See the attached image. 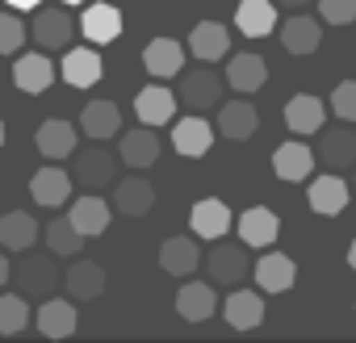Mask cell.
<instances>
[{
  "label": "cell",
  "mask_w": 356,
  "mask_h": 343,
  "mask_svg": "<svg viewBox=\"0 0 356 343\" xmlns=\"http://www.w3.org/2000/svg\"><path fill=\"white\" fill-rule=\"evenodd\" d=\"M76 185H84V193H101L118 181V155L105 151V147H88V151H76V167H72Z\"/></svg>",
  "instance_id": "1"
},
{
  "label": "cell",
  "mask_w": 356,
  "mask_h": 343,
  "mask_svg": "<svg viewBox=\"0 0 356 343\" xmlns=\"http://www.w3.org/2000/svg\"><path fill=\"white\" fill-rule=\"evenodd\" d=\"M222 80L227 76H218V72H210V63H202L193 72H181V88H176V97H181L185 109H197V113L214 109L222 101Z\"/></svg>",
  "instance_id": "2"
},
{
  "label": "cell",
  "mask_w": 356,
  "mask_h": 343,
  "mask_svg": "<svg viewBox=\"0 0 356 343\" xmlns=\"http://www.w3.org/2000/svg\"><path fill=\"white\" fill-rule=\"evenodd\" d=\"M206 272H210V281L214 285H227V289H235L248 272H252V260H248V243L239 239V243H218L210 256H206Z\"/></svg>",
  "instance_id": "3"
},
{
  "label": "cell",
  "mask_w": 356,
  "mask_h": 343,
  "mask_svg": "<svg viewBox=\"0 0 356 343\" xmlns=\"http://www.w3.org/2000/svg\"><path fill=\"white\" fill-rule=\"evenodd\" d=\"M30 38L38 51H67L72 38H76V22L67 9H38L34 26H30Z\"/></svg>",
  "instance_id": "4"
},
{
  "label": "cell",
  "mask_w": 356,
  "mask_h": 343,
  "mask_svg": "<svg viewBox=\"0 0 356 343\" xmlns=\"http://www.w3.org/2000/svg\"><path fill=\"white\" fill-rule=\"evenodd\" d=\"M72 185H76L72 172H63L59 163L47 159V167H38L34 176H30V197H34L38 206H47V210H59V206L72 201Z\"/></svg>",
  "instance_id": "5"
},
{
  "label": "cell",
  "mask_w": 356,
  "mask_h": 343,
  "mask_svg": "<svg viewBox=\"0 0 356 343\" xmlns=\"http://www.w3.org/2000/svg\"><path fill=\"white\" fill-rule=\"evenodd\" d=\"M314 155H318L331 172L356 167V130H352V122H343V126H323Z\"/></svg>",
  "instance_id": "6"
},
{
  "label": "cell",
  "mask_w": 356,
  "mask_h": 343,
  "mask_svg": "<svg viewBox=\"0 0 356 343\" xmlns=\"http://www.w3.org/2000/svg\"><path fill=\"white\" fill-rule=\"evenodd\" d=\"M214 134H218V126H210L202 113L181 117V122L172 126V151H176V155H185V159H202V155H210Z\"/></svg>",
  "instance_id": "7"
},
{
  "label": "cell",
  "mask_w": 356,
  "mask_h": 343,
  "mask_svg": "<svg viewBox=\"0 0 356 343\" xmlns=\"http://www.w3.org/2000/svg\"><path fill=\"white\" fill-rule=\"evenodd\" d=\"M13 84L30 97L47 92L55 84V63H51V51H30V55H17L13 63Z\"/></svg>",
  "instance_id": "8"
},
{
  "label": "cell",
  "mask_w": 356,
  "mask_h": 343,
  "mask_svg": "<svg viewBox=\"0 0 356 343\" xmlns=\"http://www.w3.org/2000/svg\"><path fill=\"white\" fill-rule=\"evenodd\" d=\"M34 142H38L42 159H51V163L72 159V155H76V142H80V126H72V122H63V117H51V122L38 126Z\"/></svg>",
  "instance_id": "9"
},
{
  "label": "cell",
  "mask_w": 356,
  "mask_h": 343,
  "mask_svg": "<svg viewBox=\"0 0 356 343\" xmlns=\"http://www.w3.org/2000/svg\"><path fill=\"white\" fill-rule=\"evenodd\" d=\"M113 210L122 218H147L155 210V185L147 176H126L113 185Z\"/></svg>",
  "instance_id": "10"
},
{
  "label": "cell",
  "mask_w": 356,
  "mask_h": 343,
  "mask_svg": "<svg viewBox=\"0 0 356 343\" xmlns=\"http://www.w3.org/2000/svg\"><path fill=\"white\" fill-rule=\"evenodd\" d=\"M59 76H63L72 88H92V84H101L105 63H101V55L88 51V47H67V51H63V63H59Z\"/></svg>",
  "instance_id": "11"
},
{
  "label": "cell",
  "mask_w": 356,
  "mask_h": 343,
  "mask_svg": "<svg viewBox=\"0 0 356 343\" xmlns=\"http://www.w3.org/2000/svg\"><path fill=\"white\" fill-rule=\"evenodd\" d=\"M159 151H163V142H159L155 126H147V122L134 126V130H126L122 142H118V155H122L126 167H151L159 159Z\"/></svg>",
  "instance_id": "12"
},
{
  "label": "cell",
  "mask_w": 356,
  "mask_h": 343,
  "mask_svg": "<svg viewBox=\"0 0 356 343\" xmlns=\"http://www.w3.org/2000/svg\"><path fill=\"white\" fill-rule=\"evenodd\" d=\"M277 235H281V218H277L268 206H252V210L239 214V239H243L248 247L268 251V247L277 243Z\"/></svg>",
  "instance_id": "13"
},
{
  "label": "cell",
  "mask_w": 356,
  "mask_h": 343,
  "mask_svg": "<svg viewBox=\"0 0 356 343\" xmlns=\"http://www.w3.org/2000/svg\"><path fill=\"white\" fill-rule=\"evenodd\" d=\"M143 67H147V76H155V80L181 76V72H185V47L176 42V38H151L147 51H143Z\"/></svg>",
  "instance_id": "14"
},
{
  "label": "cell",
  "mask_w": 356,
  "mask_h": 343,
  "mask_svg": "<svg viewBox=\"0 0 356 343\" xmlns=\"http://www.w3.org/2000/svg\"><path fill=\"white\" fill-rule=\"evenodd\" d=\"M314 159L318 155L306 142H281L273 151V172H277V181H285V185H302L314 172Z\"/></svg>",
  "instance_id": "15"
},
{
  "label": "cell",
  "mask_w": 356,
  "mask_h": 343,
  "mask_svg": "<svg viewBox=\"0 0 356 343\" xmlns=\"http://www.w3.org/2000/svg\"><path fill=\"white\" fill-rule=\"evenodd\" d=\"M176 105H181V97H176L172 88H163V84H147L138 97H134V113H138V122H147V126H168L172 117H176Z\"/></svg>",
  "instance_id": "16"
},
{
  "label": "cell",
  "mask_w": 356,
  "mask_h": 343,
  "mask_svg": "<svg viewBox=\"0 0 356 343\" xmlns=\"http://www.w3.org/2000/svg\"><path fill=\"white\" fill-rule=\"evenodd\" d=\"M67 218L80 226V235H84V239H92V235H105V231H109L113 210H109V201H105L101 193H80V197L72 201Z\"/></svg>",
  "instance_id": "17"
},
{
  "label": "cell",
  "mask_w": 356,
  "mask_h": 343,
  "mask_svg": "<svg viewBox=\"0 0 356 343\" xmlns=\"http://www.w3.org/2000/svg\"><path fill=\"white\" fill-rule=\"evenodd\" d=\"M13 276H17V285H22L26 297H51L55 293V281H63V272H55V260L51 256H26Z\"/></svg>",
  "instance_id": "18"
},
{
  "label": "cell",
  "mask_w": 356,
  "mask_h": 343,
  "mask_svg": "<svg viewBox=\"0 0 356 343\" xmlns=\"http://www.w3.org/2000/svg\"><path fill=\"white\" fill-rule=\"evenodd\" d=\"M214 310H218L214 281H185L181 293H176V314H181L185 322H206Z\"/></svg>",
  "instance_id": "19"
},
{
  "label": "cell",
  "mask_w": 356,
  "mask_h": 343,
  "mask_svg": "<svg viewBox=\"0 0 356 343\" xmlns=\"http://www.w3.org/2000/svg\"><path fill=\"white\" fill-rule=\"evenodd\" d=\"M277 34H281V47L289 55H314L323 47V26L314 17H306V13H293L289 22H281Z\"/></svg>",
  "instance_id": "20"
},
{
  "label": "cell",
  "mask_w": 356,
  "mask_h": 343,
  "mask_svg": "<svg viewBox=\"0 0 356 343\" xmlns=\"http://www.w3.org/2000/svg\"><path fill=\"white\" fill-rule=\"evenodd\" d=\"M327 113H331L327 101H318V97H310V92H298V97H289V105H285V126H289L293 134H318L323 122H327Z\"/></svg>",
  "instance_id": "21"
},
{
  "label": "cell",
  "mask_w": 356,
  "mask_h": 343,
  "mask_svg": "<svg viewBox=\"0 0 356 343\" xmlns=\"http://www.w3.org/2000/svg\"><path fill=\"white\" fill-rule=\"evenodd\" d=\"M306 197H310V210H314V214H323V218H339V214L348 210L352 189L343 185V176H314L310 189H306Z\"/></svg>",
  "instance_id": "22"
},
{
  "label": "cell",
  "mask_w": 356,
  "mask_h": 343,
  "mask_svg": "<svg viewBox=\"0 0 356 343\" xmlns=\"http://www.w3.org/2000/svg\"><path fill=\"white\" fill-rule=\"evenodd\" d=\"M298 281V264L285 256V251H264L256 260V285L264 293H289Z\"/></svg>",
  "instance_id": "23"
},
{
  "label": "cell",
  "mask_w": 356,
  "mask_h": 343,
  "mask_svg": "<svg viewBox=\"0 0 356 343\" xmlns=\"http://www.w3.org/2000/svg\"><path fill=\"white\" fill-rule=\"evenodd\" d=\"M76 322H80V310H76V297H47L38 306V331L47 339H67L76 335Z\"/></svg>",
  "instance_id": "24"
},
{
  "label": "cell",
  "mask_w": 356,
  "mask_h": 343,
  "mask_svg": "<svg viewBox=\"0 0 356 343\" xmlns=\"http://www.w3.org/2000/svg\"><path fill=\"white\" fill-rule=\"evenodd\" d=\"M197 239V235H193ZM189 235H172V239H163V247H159V268L168 272V276H193V268L202 264V247L193 243Z\"/></svg>",
  "instance_id": "25"
},
{
  "label": "cell",
  "mask_w": 356,
  "mask_h": 343,
  "mask_svg": "<svg viewBox=\"0 0 356 343\" xmlns=\"http://www.w3.org/2000/svg\"><path fill=\"white\" fill-rule=\"evenodd\" d=\"M189 51L202 63H218V59L231 55V30L222 22H197L193 34H189Z\"/></svg>",
  "instance_id": "26"
},
{
  "label": "cell",
  "mask_w": 356,
  "mask_h": 343,
  "mask_svg": "<svg viewBox=\"0 0 356 343\" xmlns=\"http://www.w3.org/2000/svg\"><path fill=\"white\" fill-rule=\"evenodd\" d=\"M227 84L235 88V92H260L264 88V80H268V63L260 59V55H252V51H243V55H231L227 59Z\"/></svg>",
  "instance_id": "27"
},
{
  "label": "cell",
  "mask_w": 356,
  "mask_h": 343,
  "mask_svg": "<svg viewBox=\"0 0 356 343\" xmlns=\"http://www.w3.org/2000/svg\"><path fill=\"white\" fill-rule=\"evenodd\" d=\"M231 222H235V218H231L227 201H218V197H202V201L193 206V214H189V226H193L197 239H227Z\"/></svg>",
  "instance_id": "28"
},
{
  "label": "cell",
  "mask_w": 356,
  "mask_h": 343,
  "mask_svg": "<svg viewBox=\"0 0 356 343\" xmlns=\"http://www.w3.org/2000/svg\"><path fill=\"white\" fill-rule=\"evenodd\" d=\"M63 285H67V293H72L76 301H92V297L105 293L109 276H105V268H101L97 260H72V268L63 272Z\"/></svg>",
  "instance_id": "29"
},
{
  "label": "cell",
  "mask_w": 356,
  "mask_h": 343,
  "mask_svg": "<svg viewBox=\"0 0 356 343\" xmlns=\"http://www.w3.org/2000/svg\"><path fill=\"white\" fill-rule=\"evenodd\" d=\"M222 314H227V322L235 326V331H256L260 322H264V297L256 293V289H231V297L222 301Z\"/></svg>",
  "instance_id": "30"
},
{
  "label": "cell",
  "mask_w": 356,
  "mask_h": 343,
  "mask_svg": "<svg viewBox=\"0 0 356 343\" xmlns=\"http://www.w3.org/2000/svg\"><path fill=\"white\" fill-rule=\"evenodd\" d=\"M122 130V109L113 101H88L80 109V134H88L92 142H105Z\"/></svg>",
  "instance_id": "31"
},
{
  "label": "cell",
  "mask_w": 356,
  "mask_h": 343,
  "mask_svg": "<svg viewBox=\"0 0 356 343\" xmlns=\"http://www.w3.org/2000/svg\"><path fill=\"white\" fill-rule=\"evenodd\" d=\"M256 130H260V113H256L252 101H227V105L218 109V134H222V138L243 142V138H252Z\"/></svg>",
  "instance_id": "32"
},
{
  "label": "cell",
  "mask_w": 356,
  "mask_h": 343,
  "mask_svg": "<svg viewBox=\"0 0 356 343\" xmlns=\"http://www.w3.org/2000/svg\"><path fill=\"white\" fill-rule=\"evenodd\" d=\"M80 30H84V38L88 42H97V47H105V42H113L118 34H122V13H118V5H88L84 9V17H80Z\"/></svg>",
  "instance_id": "33"
},
{
  "label": "cell",
  "mask_w": 356,
  "mask_h": 343,
  "mask_svg": "<svg viewBox=\"0 0 356 343\" xmlns=\"http://www.w3.org/2000/svg\"><path fill=\"white\" fill-rule=\"evenodd\" d=\"M235 26L243 38H268L277 30V9L273 0H243V5L235 9Z\"/></svg>",
  "instance_id": "34"
},
{
  "label": "cell",
  "mask_w": 356,
  "mask_h": 343,
  "mask_svg": "<svg viewBox=\"0 0 356 343\" xmlns=\"http://www.w3.org/2000/svg\"><path fill=\"white\" fill-rule=\"evenodd\" d=\"M38 243V222L26 214V210H13V214H5L0 218V247L5 251H30Z\"/></svg>",
  "instance_id": "35"
},
{
  "label": "cell",
  "mask_w": 356,
  "mask_h": 343,
  "mask_svg": "<svg viewBox=\"0 0 356 343\" xmlns=\"http://www.w3.org/2000/svg\"><path fill=\"white\" fill-rule=\"evenodd\" d=\"M42 235H47V247L55 256H80V247H84V235L72 218H51Z\"/></svg>",
  "instance_id": "36"
},
{
  "label": "cell",
  "mask_w": 356,
  "mask_h": 343,
  "mask_svg": "<svg viewBox=\"0 0 356 343\" xmlns=\"http://www.w3.org/2000/svg\"><path fill=\"white\" fill-rule=\"evenodd\" d=\"M30 326L26 293H0V335H22Z\"/></svg>",
  "instance_id": "37"
},
{
  "label": "cell",
  "mask_w": 356,
  "mask_h": 343,
  "mask_svg": "<svg viewBox=\"0 0 356 343\" xmlns=\"http://www.w3.org/2000/svg\"><path fill=\"white\" fill-rule=\"evenodd\" d=\"M26 38H30V30H26V22H22V17L0 13V55H17Z\"/></svg>",
  "instance_id": "38"
},
{
  "label": "cell",
  "mask_w": 356,
  "mask_h": 343,
  "mask_svg": "<svg viewBox=\"0 0 356 343\" xmlns=\"http://www.w3.org/2000/svg\"><path fill=\"white\" fill-rule=\"evenodd\" d=\"M331 113L339 117V122H356V80H343V84H335V92H331Z\"/></svg>",
  "instance_id": "39"
},
{
  "label": "cell",
  "mask_w": 356,
  "mask_h": 343,
  "mask_svg": "<svg viewBox=\"0 0 356 343\" xmlns=\"http://www.w3.org/2000/svg\"><path fill=\"white\" fill-rule=\"evenodd\" d=\"M318 13L327 26H352L356 22V0H318Z\"/></svg>",
  "instance_id": "40"
},
{
  "label": "cell",
  "mask_w": 356,
  "mask_h": 343,
  "mask_svg": "<svg viewBox=\"0 0 356 343\" xmlns=\"http://www.w3.org/2000/svg\"><path fill=\"white\" fill-rule=\"evenodd\" d=\"M9 281H13V264H9V256H5V251H0V289H5Z\"/></svg>",
  "instance_id": "41"
},
{
  "label": "cell",
  "mask_w": 356,
  "mask_h": 343,
  "mask_svg": "<svg viewBox=\"0 0 356 343\" xmlns=\"http://www.w3.org/2000/svg\"><path fill=\"white\" fill-rule=\"evenodd\" d=\"M5 5H9V9H22V13H26V9H38L42 0H5Z\"/></svg>",
  "instance_id": "42"
},
{
  "label": "cell",
  "mask_w": 356,
  "mask_h": 343,
  "mask_svg": "<svg viewBox=\"0 0 356 343\" xmlns=\"http://www.w3.org/2000/svg\"><path fill=\"white\" fill-rule=\"evenodd\" d=\"M277 5H285V9H306L310 0H277Z\"/></svg>",
  "instance_id": "43"
},
{
  "label": "cell",
  "mask_w": 356,
  "mask_h": 343,
  "mask_svg": "<svg viewBox=\"0 0 356 343\" xmlns=\"http://www.w3.org/2000/svg\"><path fill=\"white\" fill-rule=\"evenodd\" d=\"M348 268L356 272V239H352V247H348Z\"/></svg>",
  "instance_id": "44"
},
{
  "label": "cell",
  "mask_w": 356,
  "mask_h": 343,
  "mask_svg": "<svg viewBox=\"0 0 356 343\" xmlns=\"http://www.w3.org/2000/svg\"><path fill=\"white\" fill-rule=\"evenodd\" d=\"M59 5H88V0H59Z\"/></svg>",
  "instance_id": "45"
},
{
  "label": "cell",
  "mask_w": 356,
  "mask_h": 343,
  "mask_svg": "<svg viewBox=\"0 0 356 343\" xmlns=\"http://www.w3.org/2000/svg\"><path fill=\"white\" fill-rule=\"evenodd\" d=\"M0 147H5V122H0Z\"/></svg>",
  "instance_id": "46"
},
{
  "label": "cell",
  "mask_w": 356,
  "mask_h": 343,
  "mask_svg": "<svg viewBox=\"0 0 356 343\" xmlns=\"http://www.w3.org/2000/svg\"><path fill=\"white\" fill-rule=\"evenodd\" d=\"M352 189H356V176H352Z\"/></svg>",
  "instance_id": "47"
}]
</instances>
